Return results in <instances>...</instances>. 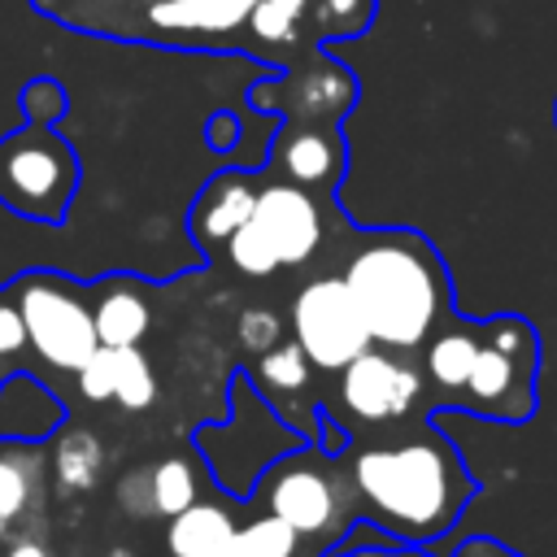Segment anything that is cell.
Wrapping results in <instances>:
<instances>
[{"mask_svg":"<svg viewBox=\"0 0 557 557\" xmlns=\"http://www.w3.org/2000/svg\"><path fill=\"white\" fill-rule=\"evenodd\" d=\"M257 0H165L152 9L161 35H226L248 22Z\"/></svg>","mask_w":557,"mask_h":557,"instance_id":"cell-14","label":"cell"},{"mask_svg":"<svg viewBox=\"0 0 557 557\" xmlns=\"http://www.w3.org/2000/svg\"><path fill=\"white\" fill-rule=\"evenodd\" d=\"M457 557H518V553H509L505 544H496V540H470Z\"/></svg>","mask_w":557,"mask_h":557,"instance_id":"cell-31","label":"cell"},{"mask_svg":"<svg viewBox=\"0 0 557 557\" xmlns=\"http://www.w3.org/2000/svg\"><path fill=\"white\" fill-rule=\"evenodd\" d=\"M205 139H209V148H235V144H239V122H235V113L218 109V113L209 117V126H205Z\"/></svg>","mask_w":557,"mask_h":557,"instance_id":"cell-29","label":"cell"},{"mask_svg":"<svg viewBox=\"0 0 557 557\" xmlns=\"http://www.w3.org/2000/svg\"><path fill=\"white\" fill-rule=\"evenodd\" d=\"M305 13H309V0H257L248 13V30L265 44H283L296 35Z\"/></svg>","mask_w":557,"mask_h":557,"instance_id":"cell-23","label":"cell"},{"mask_svg":"<svg viewBox=\"0 0 557 557\" xmlns=\"http://www.w3.org/2000/svg\"><path fill=\"white\" fill-rule=\"evenodd\" d=\"M296 544H300L296 531L265 513V518H252L248 527H235L205 557H296Z\"/></svg>","mask_w":557,"mask_h":557,"instance_id":"cell-19","label":"cell"},{"mask_svg":"<svg viewBox=\"0 0 557 557\" xmlns=\"http://www.w3.org/2000/svg\"><path fill=\"white\" fill-rule=\"evenodd\" d=\"M17 313L26 326V344L57 370H78L100 348L91 309L57 274H26L17 287Z\"/></svg>","mask_w":557,"mask_h":557,"instance_id":"cell-7","label":"cell"},{"mask_svg":"<svg viewBox=\"0 0 557 557\" xmlns=\"http://www.w3.org/2000/svg\"><path fill=\"white\" fill-rule=\"evenodd\" d=\"M352 100H357V83L335 57H313L309 65L274 83L252 87V109L283 113L287 126H331L348 113Z\"/></svg>","mask_w":557,"mask_h":557,"instance_id":"cell-9","label":"cell"},{"mask_svg":"<svg viewBox=\"0 0 557 557\" xmlns=\"http://www.w3.org/2000/svg\"><path fill=\"white\" fill-rule=\"evenodd\" d=\"M361 557H409V553H400V544H374V548L361 553Z\"/></svg>","mask_w":557,"mask_h":557,"instance_id":"cell-32","label":"cell"},{"mask_svg":"<svg viewBox=\"0 0 557 557\" xmlns=\"http://www.w3.org/2000/svg\"><path fill=\"white\" fill-rule=\"evenodd\" d=\"M309 357L296 348V339H278L274 348H265L261 352V361H257V379L270 387V392H305L309 387Z\"/></svg>","mask_w":557,"mask_h":557,"instance_id":"cell-22","label":"cell"},{"mask_svg":"<svg viewBox=\"0 0 557 557\" xmlns=\"http://www.w3.org/2000/svg\"><path fill=\"white\" fill-rule=\"evenodd\" d=\"M39 483H44L39 448L22 440H0V518L4 522H17L30 513V505L39 500Z\"/></svg>","mask_w":557,"mask_h":557,"instance_id":"cell-15","label":"cell"},{"mask_svg":"<svg viewBox=\"0 0 557 557\" xmlns=\"http://www.w3.org/2000/svg\"><path fill=\"white\" fill-rule=\"evenodd\" d=\"M231 531H235L231 509L209 505V500H196V505H187L183 513L170 518V527H165V557H205Z\"/></svg>","mask_w":557,"mask_h":557,"instance_id":"cell-16","label":"cell"},{"mask_svg":"<svg viewBox=\"0 0 557 557\" xmlns=\"http://www.w3.org/2000/svg\"><path fill=\"white\" fill-rule=\"evenodd\" d=\"M535 366H540V339L527 318L500 313V318L479 322V352L461 387V405L483 418H500V422L531 418Z\"/></svg>","mask_w":557,"mask_h":557,"instance_id":"cell-4","label":"cell"},{"mask_svg":"<svg viewBox=\"0 0 557 557\" xmlns=\"http://www.w3.org/2000/svg\"><path fill=\"white\" fill-rule=\"evenodd\" d=\"M257 500L265 505L270 518L292 527L296 540H313V544H335L352 513L348 479H339L335 466H326L318 453L278 457L265 470Z\"/></svg>","mask_w":557,"mask_h":557,"instance_id":"cell-6","label":"cell"},{"mask_svg":"<svg viewBox=\"0 0 557 557\" xmlns=\"http://www.w3.org/2000/svg\"><path fill=\"white\" fill-rule=\"evenodd\" d=\"M344 287L370 331V344L418 348L448 318V274L440 252L413 231H370L344 265Z\"/></svg>","mask_w":557,"mask_h":557,"instance_id":"cell-2","label":"cell"},{"mask_svg":"<svg viewBox=\"0 0 557 557\" xmlns=\"http://www.w3.org/2000/svg\"><path fill=\"white\" fill-rule=\"evenodd\" d=\"M235 331H239V344H244L248 352H257V357L283 339V322H278L274 309H244Z\"/></svg>","mask_w":557,"mask_h":557,"instance_id":"cell-26","label":"cell"},{"mask_svg":"<svg viewBox=\"0 0 557 557\" xmlns=\"http://www.w3.org/2000/svg\"><path fill=\"white\" fill-rule=\"evenodd\" d=\"M322 244V213L313 196L296 183L257 187L248 222L231 235L226 257L248 278H270L283 265H305Z\"/></svg>","mask_w":557,"mask_h":557,"instance_id":"cell-3","label":"cell"},{"mask_svg":"<svg viewBox=\"0 0 557 557\" xmlns=\"http://www.w3.org/2000/svg\"><path fill=\"white\" fill-rule=\"evenodd\" d=\"M252 200H257L252 170H222V174H213V178L200 187L196 205H191V218H187L191 239H196L205 252H209V248H226L231 235L248 222Z\"/></svg>","mask_w":557,"mask_h":557,"instance_id":"cell-11","label":"cell"},{"mask_svg":"<svg viewBox=\"0 0 557 557\" xmlns=\"http://www.w3.org/2000/svg\"><path fill=\"white\" fill-rule=\"evenodd\" d=\"M474 352H479V322L431 335L426 339V374H431V383L440 392H448V396H461V387L470 379V366H474Z\"/></svg>","mask_w":557,"mask_h":557,"instance_id":"cell-18","label":"cell"},{"mask_svg":"<svg viewBox=\"0 0 557 557\" xmlns=\"http://www.w3.org/2000/svg\"><path fill=\"white\" fill-rule=\"evenodd\" d=\"M374 17V0H318V35L322 39H344L366 30Z\"/></svg>","mask_w":557,"mask_h":557,"instance_id":"cell-24","label":"cell"},{"mask_svg":"<svg viewBox=\"0 0 557 557\" xmlns=\"http://www.w3.org/2000/svg\"><path fill=\"white\" fill-rule=\"evenodd\" d=\"M22 113H26V126H52L61 113H65V91L61 83L52 78H30L22 87Z\"/></svg>","mask_w":557,"mask_h":557,"instance_id":"cell-25","label":"cell"},{"mask_svg":"<svg viewBox=\"0 0 557 557\" xmlns=\"http://www.w3.org/2000/svg\"><path fill=\"white\" fill-rule=\"evenodd\" d=\"M292 339L309 357L313 370H344L352 357L370 348V331L348 296L344 278H309L292 300Z\"/></svg>","mask_w":557,"mask_h":557,"instance_id":"cell-8","label":"cell"},{"mask_svg":"<svg viewBox=\"0 0 557 557\" xmlns=\"http://www.w3.org/2000/svg\"><path fill=\"white\" fill-rule=\"evenodd\" d=\"M109 357V400L122 409H148L157 400V379L152 366L139 348H104Z\"/></svg>","mask_w":557,"mask_h":557,"instance_id":"cell-20","label":"cell"},{"mask_svg":"<svg viewBox=\"0 0 557 557\" xmlns=\"http://www.w3.org/2000/svg\"><path fill=\"white\" fill-rule=\"evenodd\" d=\"M4 557H52V553H48V544H44V540L22 535V540H13V544L4 548Z\"/></svg>","mask_w":557,"mask_h":557,"instance_id":"cell-30","label":"cell"},{"mask_svg":"<svg viewBox=\"0 0 557 557\" xmlns=\"http://www.w3.org/2000/svg\"><path fill=\"white\" fill-rule=\"evenodd\" d=\"M104 474V448L91 431H65L52 448V483L65 496H83Z\"/></svg>","mask_w":557,"mask_h":557,"instance_id":"cell-17","label":"cell"},{"mask_svg":"<svg viewBox=\"0 0 557 557\" xmlns=\"http://www.w3.org/2000/svg\"><path fill=\"white\" fill-rule=\"evenodd\" d=\"M78 187V157L52 126H22L0 139V205L35 218L61 222Z\"/></svg>","mask_w":557,"mask_h":557,"instance_id":"cell-5","label":"cell"},{"mask_svg":"<svg viewBox=\"0 0 557 557\" xmlns=\"http://www.w3.org/2000/svg\"><path fill=\"white\" fill-rule=\"evenodd\" d=\"M117 505H122L131 518H152V479H148V466H135V470L117 483Z\"/></svg>","mask_w":557,"mask_h":557,"instance_id":"cell-27","label":"cell"},{"mask_svg":"<svg viewBox=\"0 0 557 557\" xmlns=\"http://www.w3.org/2000/svg\"><path fill=\"white\" fill-rule=\"evenodd\" d=\"M26 348V326H22V313L17 305H4L0 300V357H13Z\"/></svg>","mask_w":557,"mask_h":557,"instance_id":"cell-28","label":"cell"},{"mask_svg":"<svg viewBox=\"0 0 557 557\" xmlns=\"http://www.w3.org/2000/svg\"><path fill=\"white\" fill-rule=\"evenodd\" d=\"M4 535H9V522L0 518V548H4Z\"/></svg>","mask_w":557,"mask_h":557,"instance_id":"cell-34","label":"cell"},{"mask_svg":"<svg viewBox=\"0 0 557 557\" xmlns=\"http://www.w3.org/2000/svg\"><path fill=\"white\" fill-rule=\"evenodd\" d=\"M91 326H96L100 348H135L148 335L152 313H148V300L139 296V287L117 278L100 292V300L91 309Z\"/></svg>","mask_w":557,"mask_h":557,"instance_id":"cell-13","label":"cell"},{"mask_svg":"<svg viewBox=\"0 0 557 557\" xmlns=\"http://www.w3.org/2000/svg\"><path fill=\"white\" fill-rule=\"evenodd\" d=\"M278 165L287 174V183L296 187H313V183H335L339 178V144L331 131L322 126H287L278 135Z\"/></svg>","mask_w":557,"mask_h":557,"instance_id":"cell-12","label":"cell"},{"mask_svg":"<svg viewBox=\"0 0 557 557\" xmlns=\"http://www.w3.org/2000/svg\"><path fill=\"white\" fill-rule=\"evenodd\" d=\"M104 557H135V553H131V548H109Z\"/></svg>","mask_w":557,"mask_h":557,"instance_id":"cell-33","label":"cell"},{"mask_svg":"<svg viewBox=\"0 0 557 557\" xmlns=\"http://www.w3.org/2000/svg\"><path fill=\"white\" fill-rule=\"evenodd\" d=\"M148 479H152V513H161V518H174L200 500L196 470L183 457H165V461L148 466Z\"/></svg>","mask_w":557,"mask_h":557,"instance_id":"cell-21","label":"cell"},{"mask_svg":"<svg viewBox=\"0 0 557 557\" xmlns=\"http://www.w3.org/2000/svg\"><path fill=\"white\" fill-rule=\"evenodd\" d=\"M344 479L352 505L383 527L392 544L440 540L474 496V479L466 474L457 448L431 426L357 448Z\"/></svg>","mask_w":557,"mask_h":557,"instance_id":"cell-1","label":"cell"},{"mask_svg":"<svg viewBox=\"0 0 557 557\" xmlns=\"http://www.w3.org/2000/svg\"><path fill=\"white\" fill-rule=\"evenodd\" d=\"M418 392H422L418 370L383 348H366L339 370V405L370 426L405 418L418 405Z\"/></svg>","mask_w":557,"mask_h":557,"instance_id":"cell-10","label":"cell"}]
</instances>
